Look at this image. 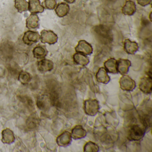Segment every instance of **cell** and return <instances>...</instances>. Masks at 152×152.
<instances>
[{"mask_svg": "<svg viewBox=\"0 0 152 152\" xmlns=\"http://www.w3.org/2000/svg\"><path fill=\"white\" fill-rule=\"evenodd\" d=\"M42 6L44 8L49 10L55 9L57 6V0H44Z\"/></svg>", "mask_w": 152, "mask_h": 152, "instance_id": "484cf974", "label": "cell"}, {"mask_svg": "<svg viewBox=\"0 0 152 152\" xmlns=\"http://www.w3.org/2000/svg\"><path fill=\"white\" fill-rule=\"evenodd\" d=\"M31 79V74L25 71H21L18 75V80L23 84H26L29 83Z\"/></svg>", "mask_w": 152, "mask_h": 152, "instance_id": "603a6c76", "label": "cell"}, {"mask_svg": "<svg viewBox=\"0 0 152 152\" xmlns=\"http://www.w3.org/2000/svg\"><path fill=\"white\" fill-rule=\"evenodd\" d=\"M120 84L123 90H131L135 87V82L127 75H124L121 78Z\"/></svg>", "mask_w": 152, "mask_h": 152, "instance_id": "5bb4252c", "label": "cell"}, {"mask_svg": "<svg viewBox=\"0 0 152 152\" xmlns=\"http://www.w3.org/2000/svg\"><path fill=\"white\" fill-rule=\"evenodd\" d=\"M76 0H64V1L69 4H72L75 2Z\"/></svg>", "mask_w": 152, "mask_h": 152, "instance_id": "83f0119b", "label": "cell"}, {"mask_svg": "<svg viewBox=\"0 0 152 152\" xmlns=\"http://www.w3.org/2000/svg\"><path fill=\"white\" fill-rule=\"evenodd\" d=\"M40 40V35L37 31H28L26 32L23 37V41L28 46H31L37 43Z\"/></svg>", "mask_w": 152, "mask_h": 152, "instance_id": "3957f363", "label": "cell"}, {"mask_svg": "<svg viewBox=\"0 0 152 152\" xmlns=\"http://www.w3.org/2000/svg\"><path fill=\"white\" fill-rule=\"evenodd\" d=\"M124 50L128 54L133 55L138 50L137 43L129 39H125L124 42Z\"/></svg>", "mask_w": 152, "mask_h": 152, "instance_id": "9a60e30c", "label": "cell"}, {"mask_svg": "<svg viewBox=\"0 0 152 152\" xmlns=\"http://www.w3.org/2000/svg\"><path fill=\"white\" fill-rule=\"evenodd\" d=\"M76 52L83 55H89L92 54L93 48L92 46L86 41L82 40L78 42L75 48Z\"/></svg>", "mask_w": 152, "mask_h": 152, "instance_id": "5b68a950", "label": "cell"}, {"mask_svg": "<svg viewBox=\"0 0 152 152\" xmlns=\"http://www.w3.org/2000/svg\"><path fill=\"white\" fill-rule=\"evenodd\" d=\"M73 59L75 62L77 64L86 66L89 62L88 58L83 54L81 53H76L73 56Z\"/></svg>", "mask_w": 152, "mask_h": 152, "instance_id": "44dd1931", "label": "cell"}, {"mask_svg": "<svg viewBox=\"0 0 152 152\" xmlns=\"http://www.w3.org/2000/svg\"><path fill=\"white\" fill-rule=\"evenodd\" d=\"M93 33L101 43L109 44L113 40V35L111 29L106 26L100 25L93 28Z\"/></svg>", "mask_w": 152, "mask_h": 152, "instance_id": "6da1fadb", "label": "cell"}, {"mask_svg": "<svg viewBox=\"0 0 152 152\" xmlns=\"http://www.w3.org/2000/svg\"><path fill=\"white\" fill-rule=\"evenodd\" d=\"M98 81L102 83H107L110 81V77L107 75L106 70L104 67H101L96 74Z\"/></svg>", "mask_w": 152, "mask_h": 152, "instance_id": "ac0fdd59", "label": "cell"}, {"mask_svg": "<svg viewBox=\"0 0 152 152\" xmlns=\"http://www.w3.org/2000/svg\"><path fill=\"white\" fill-rule=\"evenodd\" d=\"M105 69L109 73H117L116 68V61L114 58H110L104 63Z\"/></svg>", "mask_w": 152, "mask_h": 152, "instance_id": "7402d4cb", "label": "cell"}, {"mask_svg": "<svg viewBox=\"0 0 152 152\" xmlns=\"http://www.w3.org/2000/svg\"><path fill=\"white\" fill-rule=\"evenodd\" d=\"M144 131L139 126L134 125L129 132V138L133 140H139L144 136Z\"/></svg>", "mask_w": 152, "mask_h": 152, "instance_id": "52a82bcc", "label": "cell"}, {"mask_svg": "<svg viewBox=\"0 0 152 152\" xmlns=\"http://www.w3.org/2000/svg\"><path fill=\"white\" fill-rule=\"evenodd\" d=\"M15 7L19 13L28 10V2L26 0H15Z\"/></svg>", "mask_w": 152, "mask_h": 152, "instance_id": "ffe728a7", "label": "cell"}, {"mask_svg": "<svg viewBox=\"0 0 152 152\" xmlns=\"http://www.w3.org/2000/svg\"><path fill=\"white\" fill-rule=\"evenodd\" d=\"M38 70L42 72H50L54 68V63L49 59H43L37 63Z\"/></svg>", "mask_w": 152, "mask_h": 152, "instance_id": "ba28073f", "label": "cell"}, {"mask_svg": "<svg viewBox=\"0 0 152 152\" xmlns=\"http://www.w3.org/2000/svg\"><path fill=\"white\" fill-rule=\"evenodd\" d=\"M44 7L41 5L40 0H29L28 10L31 14H38L43 12Z\"/></svg>", "mask_w": 152, "mask_h": 152, "instance_id": "8992f818", "label": "cell"}, {"mask_svg": "<svg viewBox=\"0 0 152 152\" xmlns=\"http://www.w3.org/2000/svg\"><path fill=\"white\" fill-rule=\"evenodd\" d=\"M1 141L4 144H11L15 140L14 132L10 129H6L2 132Z\"/></svg>", "mask_w": 152, "mask_h": 152, "instance_id": "8fae6325", "label": "cell"}, {"mask_svg": "<svg viewBox=\"0 0 152 152\" xmlns=\"http://www.w3.org/2000/svg\"><path fill=\"white\" fill-rule=\"evenodd\" d=\"M34 57L37 59L45 58L48 55V50L45 46L39 45L36 46L33 50Z\"/></svg>", "mask_w": 152, "mask_h": 152, "instance_id": "e0dca14e", "label": "cell"}, {"mask_svg": "<svg viewBox=\"0 0 152 152\" xmlns=\"http://www.w3.org/2000/svg\"><path fill=\"white\" fill-rule=\"evenodd\" d=\"M40 120L37 114L34 113L29 116L26 120V124L29 130H34L39 125Z\"/></svg>", "mask_w": 152, "mask_h": 152, "instance_id": "9c48e42d", "label": "cell"}, {"mask_svg": "<svg viewBox=\"0 0 152 152\" xmlns=\"http://www.w3.org/2000/svg\"><path fill=\"white\" fill-rule=\"evenodd\" d=\"M137 10L135 2L132 1H127L122 9V12L125 15H133Z\"/></svg>", "mask_w": 152, "mask_h": 152, "instance_id": "4fadbf2b", "label": "cell"}, {"mask_svg": "<svg viewBox=\"0 0 152 152\" xmlns=\"http://www.w3.org/2000/svg\"><path fill=\"white\" fill-rule=\"evenodd\" d=\"M18 99L22 103L27 106L29 109H34V103L32 99L29 96H19Z\"/></svg>", "mask_w": 152, "mask_h": 152, "instance_id": "cb8c5ba5", "label": "cell"}, {"mask_svg": "<svg viewBox=\"0 0 152 152\" xmlns=\"http://www.w3.org/2000/svg\"><path fill=\"white\" fill-rule=\"evenodd\" d=\"M39 18L36 14H31L26 19V26L28 29H35L39 27Z\"/></svg>", "mask_w": 152, "mask_h": 152, "instance_id": "30bf717a", "label": "cell"}, {"mask_svg": "<svg viewBox=\"0 0 152 152\" xmlns=\"http://www.w3.org/2000/svg\"><path fill=\"white\" fill-rule=\"evenodd\" d=\"M40 39L42 43L52 45L57 42L58 37L53 31L43 30L41 32Z\"/></svg>", "mask_w": 152, "mask_h": 152, "instance_id": "7a4b0ae2", "label": "cell"}, {"mask_svg": "<svg viewBox=\"0 0 152 152\" xmlns=\"http://www.w3.org/2000/svg\"><path fill=\"white\" fill-rule=\"evenodd\" d=\"M68 132H64L58 137L57 142L59 146H64L68 143Z\"/></svg>", "mask_w": 152, "mask_h": 152, "instance_id": "d4e9b609", "label": "cell"}, {"mask_svg": "<svg viewBox=\"0 0 152 152\" xmlns=\"http://www.w3.org/2000/svg\"><path fill=\"white\" fill-rule=\"evenodd\" d=\"M152 0H137V2L141 7H146L151 3Z\"/></svg>", "mask_w": 152, "mask_h": 152, "instance_id": "4316f807", "label": "cell"}, {"mask_svg": "<svg viewBox=\"0 0 152 152\" xmlns=\"http://www.w3.org/2000/svg\"><path fill=\"white\" fill-rule=\"evenodd\" d=\"M151 87H152V80L151 77L150 78H142L140 80V88L141 90L145 92H149V91H151Z\"/></svg>", "mask_w": 152, "mask_h": 152, "instance_id": "d6986e66", "label": "cell"}, {"mask_svg": "<svg viewBox=\"0 0 152 152\" xmlns=\"http://www.w3.org/2000/svg\"><path fill=\"white\" fill-rule=\"evenodd\" d=\"M131 66V63L129 60L121 59L116 61V68L117 72L122 75L125 74L129 71Z\"/></svg>", "mask_w": 152, "mask_h": 152, "instance_id": "7c38bea8", "label": "cell"}, {"mask_svg": "<svg viewBox=\"0 0 152 152\" xmlns=\"http://www.w3.org/2000/svg\"><path fill=\"white\" fill-rule=\"evenodd\" d=\"M70 11V7L64 2L59 3L55 9L57 15L59 18H63L68 15Z\"/></svg>", "mask_w": 152, "mask_h": 152, "instance_id": "2e32d148", "label": "cell"}, {"mask_svg": "<svg viewBox=\"0 0 152 152\" xmlns=\"http://www.w3.org/2000/svg\"><path fill=\"white\" fill-rule=\"evenodd\" d=\"M36 104L40 110L42 111H47L50 109L51 104L49 96L47 95L40 96L37 99Z\"/></svg>", "mask_w": 152, "mask_h": 152, "instance_id": "277c9868", "label": "cell"}]
</instances>
